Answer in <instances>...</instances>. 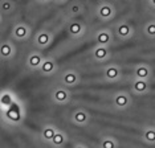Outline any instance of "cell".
Returning <instances> with one entry per match:
<instances>
[{
    "instance_id": "obj_9",
    "label": "cell",
    "mask_w": 155,
    "mask_h": 148,
    "mask_svg": "<svg viewBox=\"0 0 155 148\" xmlns=\"http://www.w3.org/2000/svg\"><path fill=\"white\" fill-rule=\"evenodd\" d=\"M40 62H41V58H40V56H38V54H33L32 57L29 58V63H31L32 66L40 65Z\"/></svg>"
},
{
    "instance_id": "obj_6",
    "label": "cell",
    "mask_w": 155,
    "mask_h": 148,
    "mask_svg": "<svg viewBox=\"0 0 155 148\" xmlns=\"http://www.w3.org/2000/svg\"><path fill=\"white\" fill-rule=\"evenodd\" d=\"M134 87H135L137 91H144L147 89V83L143 82V81H137V82L134 83Z\"/></svg>"
},
{
    "instance_id": "obj_23",
    "label": "cell",
    "mask_w": 155,
    "mask_h": 148,
    "mask_svg": "<svg viewBox=\"0 0 155 148\" xmlns=\"http://www.w3.org/2000/svg\"><path fill=\"white\" fill-rule=\"evenodd\" d=\"M9 8H11V4H9V3H7V2L3 3V11H8Z\"/></svg>"
},
{
    "instance_id": "obj_16",
    "label": "cell",
    "mask_w": 155,
    "mask_h": 148,
    "mask_svg": "<svg viewBox=\"0 0 155 148\" xmlns=\"http://www.w3.org/2000/svg\"><path fill=\"white\" fill-rule=\"evenodd\" d=\"M49 41V36L47 33H41L40 36H38V44H41V45H45L47 42Z\"/></svg>"
},
{
    "instance_id": "obj_25",
    "label": "cell",
    "mask_w": 155,
    "mask_h": 148,
    "mask_svg": "<svg viewBox=\"0 0 155 148\" xmlns=\"http://www.w3.org/2000/svg\"><path fill=\"white\" fill-rule=\"evenodd\" d=\"M153 4H155V0H153Z\"/></svg>"
},
{
    "instance_id": "obj_27",
    "label": "cell",
    "mask_w": 155,
    "mask_h": 148,
    "mask_svg": "<svg viewBox=\"0 0 155 148\" xmlns=\"http://www.w3.org/2000/svg\"><path fill=\"white\" fill-rule=\"evenodd\" d=\"M41 2H47V0H41Z\"/></svg>"
},
{
    "instance_id": "obj_14",
    "label": "cell",
    "mask_w": 155,
    "mask_h": 148,
    "mask_svg": "<svg viewBox=\"0 0 155 148\" xmlns=\"http://www.w3.org/2000/svg\"><path fill=\"white\" fill-rule=\"evenodd\" d=\"M129 32H130V29H129V27H127V25H125V24L119 25V28H118V33L121 34V36H127Z\"/></svg>"
},
{
    "instance_id": "obj_24",
    "label": "cell",
    "mask_w": 155,
    "mask_h": 148,
    "mask_svg": "<svg viewBox=\"0 0 155 148\" xmlns=\"http://www.w3.org/2000/svg\"><path fill=\"white\" fill-rule=\"evenodd\" d=\"M78 9H80V7H78V5H74V7L72 8L73 12H78Z\"/></svg>"
},
{
    "instance_id": "obj_5",
    "label": "cell",
    "mask_w": 155,
    "mask_h": 148,
    "mask_svg": "<svg viewBox=\"0 0 155 148\" xmlns=\"http://www.w3.org/2000/svg\"><path fill=\"white\" fill-rule=\"evenodd\" d=\"M74 119H76V122H78V123H84V122H86L87 116H86L85 112L80 111V112H76L74 114Z\"/></svg>"
},
{
    "instance_id": "obj_19",
    "label": "cell",
    "mask_w": 155,
    "mask_h": 148,
    "mask_svg": "<svg viewBox=\"0 0 155 148\" xmlns=\"http://www.w3.org/2000/svg\"><path fill=\"white\" fill-rule=\"evenodd\" d=\"M106 74H107V77L109 78H114V77H117V74H118V72H117V69H109L107 72H106Z\"/></svg>"
},
{
    "instance_id": "obj_26",
    "label": "cell",
    "mask_w": 155,
    "mask_h": 148,
    "mask_svg": "<svg viewBox=\"0 0 155 148\" xmlns=\"http://www.w3.org/2000/svg\"><path fill=\"white\" fill-rule=\"evenodd\" d=\"M56 2H61V0H56Z\"/></svg>"
},
{
    "instance_id": "obj_4",
    "label": "cell",
    "mask_w": 155,
    "mask_h": 148,
    "mask_svg": "<svg viewBox=\"0 0 155 148\" xmlns=\"http://www.w3.org/2000/svg\"><path fill=\"white\" fill-rule=\"evenodd\" d=\"M76 79H77V77H76V74H73V73L65 74V77H64V82H65V83H68V85L74 83V82H76Z\"/></svg>"
},
{
    "instance_id": "obj_17",
    "label": "cell",
    "mask_w": 155,
    "mask_h": 148,
    "mask_svg": "<svg viewBox=\"0 0 155 148\" xmlns=\"http://www.w3.org/2000/svg\"><path fill=\"white\" fill-rule=\"evenodd\" d=\"M51 70H53V62H51V61H47V62H44L43 63V72H51Z\"/></svg>"
},
{
    "instance_id": "obj_13",
    "label": "cell",
    "mask_w": 155,
    "mask_h": 148,
    "mask_svg": "<svg viewBox=\"0 0 155 148\" xmlns=\"http://www.w3.org/2000/svg\"><path fill=\"white\" fill-rule=\"evenodd\" d=\"M11 52H12V49H11V47H9L8 44H3V47H2V54H3V57H7V56H9V54H11Z\"/></svg>"
},
{
    "instance_id": "obj_18",
    "label": "cell",
    "mask_w": 155,
    "mask_h": 148,
    "mask_svg": "<svg viewBox=\"0 0 155 148\" xmlns=\"http://www.w3.org/2000/svg\"><path fill=\"white\" fill-rule=\"evenodd\" d=\"M105 56H106V50H105L104 48H100L96 50V57L97 58H104Z\"/></svg>"
},
{
    "instance_id": "obj_20",
    "label": "cell",
    "mask_w": 155,
    "mask_h": 148,
    "mask_svg": "<svg viewBox=\"0 0 155 148\" xmlns=\"http://www.w3.org/2000/svg\"><path fill=\"white\" fill-rule=\"evenodd\" d=\"M146 139L147 140H155V131H153V130H150V131H147L146 132Z\"/></svg>"
},
{
    "instance_id": "obj_11",
    "label": "cell",
    "mask_w": 155,
    "mask_h": 148,
    "mask_svg": "<svg viewBox=\"0 0 155 148\" xmlns=\"http://www.w3.org/2000/svg\"><path fill=\"white\" fill-rule=\"evenodd\" d=\"M135 74L138 77H140V78H144V77L149 76V70H147L146 68H138L137 69V72H135Z\"/></svg>"
},
{
    "instance_id": "obj_3",
    "label": "cell",
    "mask_w": 155,
    "mask_h": 148,
    "mask_svg": "<svg viewBox=\"0 0 155 148\" xmlns=\"http://www.w3.org/2000/svg\"><path fill=\"white\" fill-rule=\"evenodd\" d=\"M109 40H110V36H109L107 32H102L98 34V42L100 44H107Z\"/></svg>"
},
{
    "instance_id": "obj_1",
    "label": "cell",
    "mask_w": 155,
    "mask_h": 148,
    "mask_svg": "<svg viewBox=\"0 0 155 148\" xmlns=\"http://www.w3.org/2000/svg\"><path fill=\"white\" fill-rule=\"evenodd\" d=\"M54 135H56V132H54V130H53V128H51V127H47V128H44L43 136L45 137V139L51 140V139H53V136H54Z\"/></svg>"
},
{
    "instance_id": "obj_22",
    "label": "cell",
    "mask_w": 155,
    "mask_h": 148,
    "mask_svg": "<svg viewBox=\"0 0 155 148\" xmlns=\"http://www.w3.org/2000/svg\"><path fill=\"white\" fill-rule=\"evenodd\" d=\"M102 146H104V147H114L115 144H114V142H110V140H106V142H104V143H102Z\"/></svg>"
},
{
    "instance_id": "obj_21",
    "label": "cell",
    "mask_w": 155,
    "mask_h": 148,
    "mask_svg": "<svg viewBox=\"0 0 155 148\" xmlns=\"http://www.w3.org/2000/svg\"><path fill=\"white\" fill-rule=\"evenodd\" d=\"M147 33L149 34H155V24H150L147 27Z\"/></svg>"
},
{
    "instance_id": "obj_2",
    "label": "cell",
    "mask_w": 155,
    "mask_h": 148,
    "mask_svg": "<svg viewBox=\"0 0 155 148\" xmlns=\"http://www.w3.org/2000/svg\"><path fill=\"white\" fill-rule=\"evenodd\" d=\"M54 98L58 102H64V101H66V98H68V94H66L64 90H57L54 93Z\"/></svg>"
},
{
    "instance_id": "obj_10",
    "label": "cell",
    "mask_w": 155,
    "mask_h": 148,
    "mask_svg": "<svg viewBox=\"0 0 155 148\" xmlns=\"http://www.w3.org/2000/svg\"><path fill=\"white\" fill-rule=\"evenodd\" d=\"M15 34H16V37H24L27 34V28H24V27H17L16 28V31H15Z\"/></svg>"
},
{
    "instance_id": "obj_15",
    "label": "cell",
    "mask_w": 155,
    "mask_h": 148,
    "mask_svg": "<svg viewBox=\"0 0 155 148\" xmlns=\"http://www.w3.org/2000/svg\"><path fill=\"white\" fill-rule=\"evenodd\" d=\"M70 32H72L73 34H78L81 32V25L80 23H73L72 25H70Z\"/></svg>"
},
{
    "instance_id": "obj_8",
    "label": "cell",
    "mask_w": 155,
    "mask_h": 148,
    "mask_svg": "<svg viewBox=\"0 0 155 148\" xmlns=\"http://www.w3.org/2000/svg\"><path fill=\"white\" fill-rule=\"evenodd\" d=\"M100 13H101L102 17H109L111 15V8H110V7H107V5H104L100 9Z\"/></svg>"
},
{
    "instance_id": "obj_7",
    "label": "cell",
    "mask_w": 155,
    "mask_h": 148,
    "mask_svg": "<svg viewBox=\"0 0 155 148\" xmlns=\"http://www.w3.org/2000/svg\"><path fill=\"white\" fill-rule=\"evenodd\" d=\"M127 103V98L125 97V95H117V98H115V105L117 106H126Z\"/></svg>"
},
{
    "instance_id": "obj_12",
    "label": "cell",
    "mask_w": 155,
    "mask_h": 148,
    "mask_svg": "<svg viewBox=\"0 0 155 148\" xmlns=\"http://www.w3.org/2000/svg\"><path fill=\"white\" fill-rule=\"evenodd\" d=\"M52 142H53L56 146H60V144L64 143V136H62L61 134H56L53 136V139H52Z\"/></svg>"
}]
</instances>
